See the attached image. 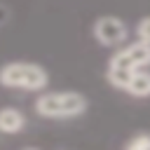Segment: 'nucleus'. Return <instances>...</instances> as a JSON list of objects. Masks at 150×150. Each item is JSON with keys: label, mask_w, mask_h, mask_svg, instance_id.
Returning a JSON list of instances; mask_svg holds the SVG:
<instances>
[{"label": "nucleus", "mask_w": 150, "mask_h": 150, "mask_svg": "<svg viewBox=\"0 0 150 150\" xmlns=\"http://www.w3.org/2000/svg\"><path fill=\"white\" fill-rule=\"evenodd\" d=\"M87 98L77 91H47L35 101V112L47 120H70L87 110Z\"/></svg>", "instance_id": "f257e3e1"}, {"label": "nucleus", "mask_w": 150, "mask_h": 150, "mask_svg": "<svg viewBox=\"0 0 150 150\" xmlns=\"http://www.w3.org/2000/svg\"><path fill=\"white\" fill-rule=\"evenodd\" d=\"M0 84L9 89H28L42 91L49 84V75L42 66L28 61H12L0 68Z\"/></svg>", "instance_id": "f03ea898"}, {"label": "nucleus", "mask_w": 150, "mask_h": 150, "mask_svg": "<svg viewBox=\"0 0 150 150\" xmlns=\"http://www.w3.org/2000/svg\"><path fill=\"white\" fill-rule=\"evenodd\" d=\"M94 38L103 47H117L127 40V26L117 16H101L94 23Z\"/></svg>", "instance_id": "7ed1b4c3"}, {"label": "nucleus", "mask_w": 150, "mask_h": 150, "mask_svg": "<svg viewBox=\"0 0 150 150\" xmlns=\"http://www.w3.org/2000/svg\"><path fill=\"white\" fill-rule=\"evenodd\" d=\"M110 63H112V66H124V68H131V70L148 68V66H150V42L136 40V42L127 45L124 49H120V52L110 59Z\"/></svg>", "instance_id": "20e7f679"}, {"label": "nucleus", "mask_w": 150, "mask_h": 150, "mask_svg": "<svg viewBox=\"0 0 150 150\" xmlns=\"http://www.w3.org/2000/svg\"><path fill=\"white\" fill-rule=\"evenodd\" d=\"M23 127H26V117H23V112H21L19 108L7 105V108L0 110V131H2V134L14 136V134H19Z\"/></svg>", "instance_id": "39448f33"}, {"label": "nucleus", "mask_w": 150, "mask_h": 150, "mask_svg": "<svg viewBox=\"0 0 150 150\" xmlns=\"http://www.w3.org/2000/svg\"><path fill=\"white\" fill-rule=\"evenodd\" d=\"M129 96L134 98H148L150 96V70L148 68H138L131 73V80L124 89Z\"/></svg>", "instance_id": "423d86ee"}, {"label": "nucleus", "mask_w": 150, "mask_h": 150, "mask_svg": "<svg viewBox=\"0 0 150 150\" xmlns=\"http://www.w3.org/2000/svg\"><path fill=\"white\" fill-rule=\"evenodd\" d=\"M131 68H124V66H112V63H108V70H105V77H108V82L112 84V87H117V89H127V84H129V80H131Z\"/></svg>", "instance_id": "0eeeda50"}, {"label": "nucleus", "mask_w": 150, "mask_h": 150, "mask_svg": "<svg viewBox=\"0 0 150 150\" xmlns=\"http://www.w3.org/2000/svg\"><path fill=\"white\" fill-rule=\"evenodd\" d=\"M127 150H150V134H136L124 143Z\"/></svg>", "instance_id": "6e6552de"}, {"label": "nucleus", "mask_w": 150, "mask_h": 150, "mask_svg": "<svg viewBox=\"0 0 150 150\" xmlns=\"http://www.w3.org/2000/svg\"><path fill=\"white\" fill-rule=\"evenodd\" d=\"M136 38L143 42H150V16H143L136 23Z\"/></svg>", "instance_id": "1a4fd4ad"}]
</instances>
